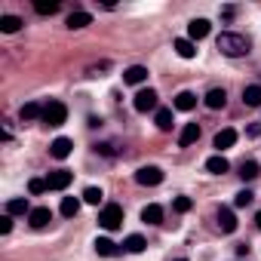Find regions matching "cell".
Returning a JSON list of instances; mask_svg holds the SVG:
<instances>
[{
	"label": "cell",
	"instance_id": "cell-1",
	"mask_svg": "<svg viewBox=\"0 0 261 261\" xmlns=\"http://www.w3.org/2000/svg\"><path fill=\"white\" fill-rule=\"evenodd\" d=\"M215 46H218L224 56L237 59V56H246L252 43H249V37H243V34H233V31H221V34L215 37Z\"/></svg>",
	"mask_w": 261,
	"mask_h": 261
},
{
	"label": "cell",
	"instance_id": "cell-2",
	"mask_svg": "<svg viewBox=\"0 0 261 261\" xmlns=\"http://www.w3.org/2000/svg\"><path fill=\"white\" fill-rule=\"evenodd\" d=\"M98 224H101L105 230H117V227L123 224V206H120V203H108V206L98 212Z\"/></svg>",
	"mask_w": 261,
	"mask_h": 261
},
{
	"label": "cell",
	"instance_id": "cell-3",
	"mask_svg": "<svg viewBox=\"0 0 261 261\" xmlns=\"http://www.w3.org/2000/svg\"><path fill=\"white\" fill-rule=\"evenodd\" d=\"M65 120H68V108H65L62 101L43 105V123H46V126H62Z\"/></svg>",
	"mask_w": 261,
	"mask_h": 261
},
{
	"label": "cell",
	"instance_id": "cell-4",
	"mask_svg": "<svg viewBox=\"0 0 261 261\" xmlns=\"http://www.w3.org/2000/svg\"><path fill=\"white\" fill-rule=\"evenodd\" d=\"M133 108H136L139 114L154 111V108H157V92H154V89H139L136 98H133Z\"/></svg>",
	"mask_w": 261,
	"mask_h": 261
},
{
	"label": "cell",
	"instance_id": "cell-5",
	"mask_svg": "<svg viewBox=\"0 0 261 261\" xmlns=\"http://www.w3.org/2000/svg\"><path fill=\"white\" fill-rule=\"evenodd\" d=\"M136 181L145 185V188H154V185L163 181V169H160V166H142V169L136 172Z\"/></svg>",
	"mask_w": 261,
	"mask_h": 261
},
{
	"label": "cell",
	"instance_id": "cell-6",
	"mask_svg": "<svg viewBox=\"0 0 261 261\" xmlns=\"http://www.w3.org/2000/svg\"><path fill=\"white\" fill-rule=\"evenodd\" d=\"M71 178H74V172H68V169H56V172L46 175V188H49V191H65V188L71 185Z\"/></svg>",
	"mask_w": 261,
	"mask_h": 261
},
{
	"label": "cell",
	"instance_id": "cell-7",
	"mask_svg": "<svg viewBox=\"0 0 261 261\" xmlns=\"http://www.w3.org/2000/svg\"><path fill=\"white\" fill-rule=\"evenodd\" d=\"M209 31H212V25L206 19H194L188 25V40H203V37H209Z\"/></svg>",
	"mask_w": 261,
	"mask_h": 261
},
{
	"label": "cell",
	"instance_id": "cell-8",
	"mask_svg": "<svg viewBox=\"0 0 261 261\" xmlns=\"http://www.w3.org/2000/svg\"><path fill=\"white\" fill-rule=\"evenodd\" d=\"M71 148H74V142H71V139H65V136H59V139L49 145V154H53L56 160H65V157L71 154Z\"/></svg>",
	"mask_w": 261,
	"mask_h": 261
},
{
	"label": "cell",
	"instance_id": "cell-9",
	"mask_svg": "<svg viewBox=\"0 0 261 261\" xmlns=\"http://www.w3.org/2000/svg\"><path fill=\"white\" fill-rule=\"evenodd\" d=\"M28 221H31V227H46V224L53 221V212H49L46 206H37V209L28 212Z\"/></svg>",
	"mask_w": 261,
	"mask_h": 261
},
{
	"label": "cell",
	"instance_id": "cell-10",
	"mask_svg": "<svg viewBox=\"0 0 261 261\" xmlns=\"http://www.w3.org/2000/svg\"><path fill=\"white\" fill-rule=\"evenodd\" d=\"M218 227H221L224 233H233V230H237V215H233V209H227V206L218 209Z\"/></svg>",
	"mask_w": 261,
	"mask_h": 261
},
{
	"label": "cell",
	"instance_id": "cell-11",
	"mask_svg": "<svg viewBox=\"0 0 261 261\" xmlns=\"http://www.w3.org/2000/svg\"><path fill=\"white\" fill-rule=\"evenodd\" d=\"M145 80H148V68H142V65H133V68L123 71V83L139 86V83H145Z\"/></svg>",
	"mask_w": 261,
	"mask_h": 261
},
{
	"label": "cell",
	"instance_id": "cell-12",
	"mask_svg": "<svg viewBox=\"0 0 261 261\" xmlns=\"http://www.w3.org/2000/svg\"><path fill=\"white\" fill-rule=\"evenodd\" d=\"M215 148H218V154L221 151H227V148H233L237 145V129H221V133L215 136V142H212Z\"/></svg>",
	"mask_w": 261,
	"mask_h": 261
},
{
	"label": "cell",
	"instance_id": "cell-13",
	"mask_svg": "<svg viewBox=\"0 0 261 261\" xmlns=\"http://www.w3.org/2000/svg\"><path fill=\"white\" fill-rule=\"evenodd\" d=\"M142 221H145V224H160V221H163V206L148 203V206L142 209Z\"/></svg>",
	"mask_w": 261,
	"mask_h": 261
},
{
	"label": "cell",
	"instance_id": "cell-14",
	"mask_svg": "<svg viewBox=\"0 0 261 261\" xmlns=\"http://www.w3.org/2000/svg\"><path fill=\"white\" fill-rule=\"evenodd\" d=\"M92 246H95V252H98V255H105V258H111V255H120V246H117L114 240H108V237H98Z\"/></svg>",
	"mask_w": 261,
	"mask_h": 261
},
{
	"label": "cell",
	"instance_id": "cell-15",
	"mask_svg": "<svg viewBox=\"0 0 261 261\" xmlns=\"http://www.w3.org/2000/svg\"><path fill=\"white\" fill-rule=\"evenodd\" d=\"M197 139H200V126H197V123H188V126L181 129V136H178V145L188 148V145H194Z\"/></svg>",
	"mask_w": 261,
	"mask_h": 261
},
{
	"label": "cell",
	"instance_id": "cell-16",
	"mask_svg": "<svg viewBox=\"0 0 261 261\" xmlns=\"http://www.w3.org/2000/svg\"><path fill=\"white\" fill-rule=\"evenodd\" d=\"M175 53H178L181 59H194V56H197V43L188 40V37H178V40H175Z\"/></svg>",
	"mask_w": 261,
	"mask_h": 261
},
{
	"label": "cell",
	"instance_id": "cell-17",
	"mask_svg": "<svg viewBox=\"0 0 261 261\" xmlns=\"http://www.w3.org/2000/svg\"><path fill=\"white\" fill-rule=\"evenodd\" d=\"M194 108H197V95L194 92L185 89V92L175 95V111H194Z\"/></svg>",
	"mask_w": 261,
	"mask_h": 261
},
{
	"label": "cell",
	"instance_id": "cell-18",
	"mask_svg": "<svg viewBox=\"0 0 261 261\" xmlns=\"http://www.w3.org/2000/svg\"><path fill=\"white\" fill-rule=\"evenodd\" d=\"M224 101H227V92L224 89H209L206 92V108L218 111V108H224Z\"/></svg>",
	"mask_w": 261,
	"mask_h": 261
},
{
	"label": "cell",
	"instance_id": "cell-19",
	"mask_svg": "<svg viewBox=\"0 0 261 261\" xmlns=\"http://www.w3.org/2000/svg\"><path fill=\"white\" fill-rule=\"evenodd\" d=\"M206 169H209L212 175H224V172L230 169V163H227L221 154H215V157H209V160H206Z\"/></svg>",
	"mask_w": 261,
	"mask_h": 261
},
{
	"label": "cell",
	"instance_id": "cell-20",
	"mask_svg": "<svg viewBox=\"0 0 261 261\" xmlns=\"http://www.w3.org/2000/svg\"><path fill=\"white\" fill-rule=\"evenodd\" d=\"M145 246H148V243H145V237H142V233H129V237H126V243H123V249H126V252H136V255H139V252H145Z\"/></svg>",
	"mask_w": 261,
	"mask_h": 261
},
{
	"label": "cell",
	"instance_id": "cell-21",
	"mask_svg": "<svg viewBox=\"0 0 261 261\" xmlns=\"http://www.w3.org/2000/svg\"><path fill=\"white\" fill-rule=\"evenodd\" d=\"M19 28H22L19 16H0V31H4V34H16Z\"/></svg>",
	"mask_w": 261,
	"mask_h": 261
},
{
	"label": "cell",
	"instance_id": "cell-22",
	"mask_svg": "<svg viewBox=\"0 0 261 261\" xmlns=\"http://www.w3.org/2000/svg\"><path fill=\"white\" fill-rule=\"evenodd\" d=\"M86 25H92V16L89 13H71L68 16V28L74 31V28H86Z\"/></svg>",
	"mask_w": 261,
	"mask_h": 261
},
{
	"label": "cell",
	"instance_id": "cell-23",
	"mask_svg": "<svg viewBox=\"0 0 261 261\" xmlns=\"http://www.w3.org/2000/svg\"><path fill=\"white\" fill-rule=\"evenodd\" d=\"M22 120H43V108H40L37 101L22 105Z\"/></svg>",
	"mask_w": 261,
	"mask_h": 261
},
{
	"label": "cell",
	"instance_id": "cell-24",
	"mask_svg": "<svg viewBox=\"0 0 261 261\" xmlns=\"http://www.w3.org/2000/svg\"><path fill=\"white\" fill-rule=\"evenodd\" d=\"M25 212H31V206H28V200H22V197H16V200H10V203H7V215H25Z\"/></svg>",
	"mask_w": 261,
	"mask_h": 261
},
{
	"label": "cell",
	"instance_id": "cell-25",
	"mask_svg": "<svg viewBox=\"0 0 261 261\" xmlns=\"http://www.w3.org/2000/svg\"><path fill=\"white\" fill-rule=\"evenodd\" d=\"M243 101H246L249 108H258V105H261V86H246V89H243Z\"/></svg>",
	"mask_w": 261,
	"mask_h": 261
},
{
	"label": "cell",
	"instance_id": "cell-26",
	"mask_svg": "<svg viewBox=\"0 0 261 261\" xmlns=\"http://www.w3.org/2000/svg\"><path fill=\"white\" fill-rule=\"evenodd\" d=\"M172 123H175V120H172V111H169V108H160V111H157V129L169 133V129H172Z\"/></svg>",
	"mask_w": 261,
	"mask_h": 261
},
{
	"label": "cell",
	"instance_id": "cell-27",
	"mask_svg": "<svg viewBox=\"0 0 261 261\" xmlns=\"http://www.w3.org/2000/svg\"><path fill=\"white\" fill-rule=\"evenodd\" d=\"M77 212H80V200H77V197H65V200H62V215H65V218H74Z\"/></svg>",
	"mask_w": 261,
	"mask_h": 261
},
{
	"label": "cell",
	"instance_id": "cell-28",
	"mask_svg": "<svg viewBox=\"0 0 261 261\" xmlns=\"http://www.w3.org/2000/svg\"><path fill=\"white\" fill-rule=\"evenodd\" d=\"M34 10H37L40 16H53V13L59 10V0H34Z\"/></svg>",
	"mask_w": 261,
	"mask_h": 261
},
{
	"label": "cell",
	"instance_id": "cell-29",
	"mask_svg": "<svg viewBox=\"0 0 261 261\" xmlns=\"http://www.w3.org/2000/svg\"><path fill=\"white\" fill-rule=\"evenodd\" d=\"M240 175H243V181H252V178H258V163H255V160H246V163L240 166Z\"/></svg>",
	"mask_w": 261,
	"mask_h": 261
},
{
	"label": "cell",
	"instance_id": "cell-30",
	"mask_svg": "<svg viewBox=\"0 0 261 261\" xmlns=\"http://www.w3.org/2000/svg\"><path fill=\"white\" fill-rule=\"evenodd\" d=\"M101 197H105V194H101V188H86V191H83V200H86L89 206H98V203H101Z\"/></svg>",
	"mask_w": 261,
	"mask_h": 261
},
{
	"label": "cell",
	"instance_id": "cell-31",
	"mask_svg": "<svg viewBox=\"0 0 261 261\" xmlns=\"http://www.w3.org/2000/svg\"><path fill=\"white\" fill-rule=\"evenodd\" d=\"M28 191H31V194H43V191H49V188H46V178H31V181H28Z\"/></svg>",
	"mask_w": 261,
	"mask_h": 261
},
{
	"label": "cell",
	"instance_id": "cell-32",
	"mask_svg": "<svg viewBox=\"0 0 261 261\" xmlns=\"http://www.w3.org/2000/svg\"><path fill=\"white\" fill-rule=\"evenodd\" d=\"M252 200H255V194H252V191H240V194L233 197V206H249Z\"/></svg>",
	"mask_w": 261,
	"mask_h": 261
},
{
	"label": "cell",
	"instance_id": "cell-33",
	"mask_svg": "<svg viewBox=\"0 0 261 261\" xmlns=\"http://www.w3.org/2000/svg\"><path fill=\"white\" fill-rule=\"evenodd\" d=\"M175 212H191V206H194V200L191 197H175Z\"/></svg>",
	"mask_w": 261,
	"mask_h": 261
},
{
	"label": "cell",
	"instance_id": "cell-34",
	"mask_svg": "<svg viewBox=\"0 0 261 261\" xmlns=\"http://www.w3.org/2000/svg\"><path fill=\"white\" fill-rule=\"evenodd\" d=\"M10 230H13V218L4 215V218H0V233H10Z\"/></svg>",
	"mask_w": 261,
	"mask_h": 261
},
{
	"label": "cell",
	"instance_id": "cell-35",
	"mask_svg": "<svg viewBox=\"0 0 261 261\" xmlns=\"http://www.w3.org/2000/svg\"><path fill=\"white\" fill-rule=\"evenodd\" d=\"M255 224H258V230H261V212H258V215H255Z\"/></svg>",
	"mask_w": 261,
	"mask_h": 261
},
{
	"label": "cell",
	"instance_id": "cell-36",
	"mask_svg": "<svg viewBox=\"0 0 261 261\" xmlns=\"http://www.w3.org/2000/svg\"><path fill=\"white\" fill-rule=\"evenodd\" d=\"M178 261H188V258H178Z\"/></svg>",
	"mask_w": 261,
	"mask_h": 261
}]
</instances>
